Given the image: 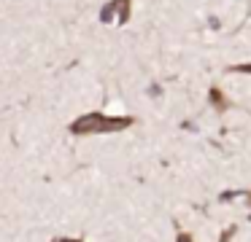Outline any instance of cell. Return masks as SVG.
<instances>
[{"label":"cell","instance_id":"obj_4","mask_svg":"<svg viewBox=\"0 0 251 242\" xmlns=\"http://www.w3.org/2000/svg\"><path fill=\"white\" fill-rule=\"evenodd\" d=\"M227 73H240V75H251V62H243V65H229Z\"/></svg>","mask_w":251,"mask_h":242},{"label":"cell","instance_id":"obj_3","mask_svg":"<svg viewBox=\"0 0 251 242\" xmlns=\"http://www.w3.org/2000/svg\"><path fill=\"white\" fill-rule=\"evenodd\" d=\"M208 100H211V105L216 108V113H224L229 108V100H224L222 89H216V86H211V91H208Z\"/></svg>","mask_w":251,"mask_h":242},{"label":"cell","instance_id":"obj_1","mask_svg":"<svg viewBox=\"0 0 251 242\" xmlns=\"http://www.w3.org/2000/svg\"><path fill=\"white\" fill-rule=\"evenodd\" d=\"M135 124L132 116H114V113H103V110H89L76 116L68 124V132L73 137H92V134H119L125 129H130Z\"/></svg>","mask_w":251,"mask_h":242},{"label":"cell","instance_id":"obj_5","mask_svg":"<svg viewBox=\"0 0 251 242\" xmlns=\"http://www.w3.org/2000/svg\"><path fill=\"white\" fill-rule=\"evenodd\" d=\"M173 242H195V237L189 234V231H178V234H176V240Z\"/></svg>","mask_w":251,"mask_h":242},{"label":"cell","instance_id":"obj_2","mask_svg":"<svg viewBox=\"0 0 251 242\" xmlns=\"http://www.w3.org/2000/svg\"><path fill=\"white\" fill-rule=\"evenodd\" d=\"M114 14H119L116 24L125 27L127 22H130V14H132V0H108V3L100 8V22H103V24H111V22H114Z\"/></svg>","mask_w":251,"mask_h":242},{"label":"cell","instance_id":"obj_7","mask_svg":"<svg viewBox=\"0 0 251 242\" xmlns=\"http://www.w3.org/2000/svg\"><path fill=\"white\" fill-rule=\"evenodd\" d=\"M246 204H249V207H251V194H249V199H246Z\"/></svg>","mask_w":251,"mask_h":242},{"label":"cell","instance_id":"obj_6","mask_svg":"<svg viewBox=\"0 0 251 242\" xmlns=\"http://www.w3.org/2000/svg\"><path fill=\"white\" fill-rule=\"evenodd\" d=\"M51 242H84V240H78V237H54Z\"/></svg>","mask_w":251,"mask_h":242}]
</instances>
